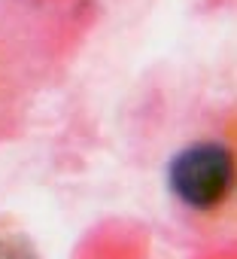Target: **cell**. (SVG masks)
I'll list each match as a JSON object with an SVG mask.
<instances>
[{"mask_svg":"<svg viewBox=\"0 0 237 259\" xmlns=\"http://www.w3.org/2000/svg\"><path fill=\"white\" fill-rule=\"evenodd\" d=\"M167 189L180 207L210 217L219 213L234 192V150L219 138L192 141L176 150L164 171Z\"/></svg>","mask_w":237,"mask_h":259,"instance_id":"1","label":"cell"},{"mask_svg":"<svg viewBox=\"0 0 237 259\" xmlns=\"http://www.w3.org/2000/svg\"><path fill=\"white\" fill-rule=\"evenodd\" d=\"M0 259H40V253L25 232L0 226Z\"/></svg>","mask_w":237,"mask_h":259,"instance_id":"2","label":"cell"}]
</instances>
